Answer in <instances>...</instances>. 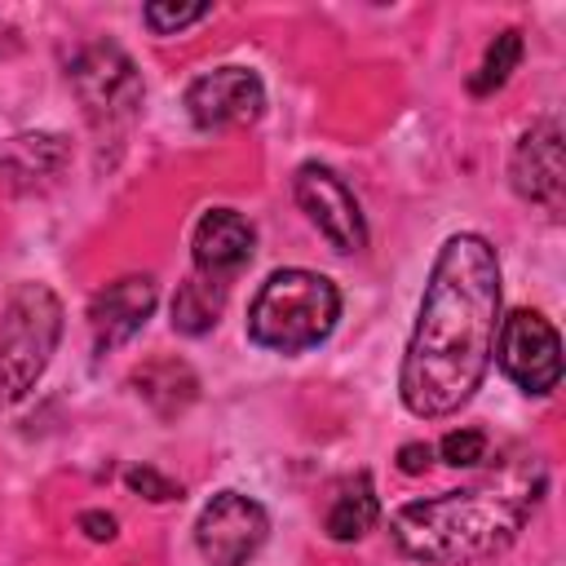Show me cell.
<instances>
[{
    "label": "cell",
    "mask_w": 566,
    "mask_h": 566,
    "mask_svg": "<svg viewBox=\"0 0 566 566\" xmlns=\"http://www.w3.org/2000/svg\"><path fill=\"white\" fill-rule=\"evenodd\" d=\"M500 332V261L482 234H451L429 270L398 394L420 420L460 411L482 385Z\"/></svg>",
    "instance_id": "1"
},
{
    "label": "cell",
    "mask_w": 566,
    "mask_h": 566,
    "mask_svg": "<svg viewBox=\"0 0 566 566\" xmlns=\"http://www.w3.org/2000/svg\"><path fill=\"white\" fill-rule=\"evenodd\" d=\"M544 460L517 455L473 486L402 504L394 513V539L407 557L429 566H469L495 557L517 539V531L544 500Z\"/></svg>",
    "instance_id": "2"
},
{
    "label": "cell",
    "mask_w": 566,
    "mask_h": 566,
    "mask_svg": "<svg viewBox=\"0 0 566 566\" xmlns=\"http://www.w3.org/2000/svg\"><path fill=\"white\" fill-rule=\"evenodd\" d=\"M340 318V292L314 270H274L248 310V336L274 354H301L332 336Z\"/></svg>",
    "instance_id": "3"
},
{
    "label": "cell",
    "mask_w": 566,
    "mask_h": 566,
    "mask_svg": "<svg viewBox=\"0 0 566 566\" xmlns=\"http://www.w3.org/2000/svg\"><path fill=\"white\" fill-rule=\"evenodd\" d=\"M62 336V301L44 283H18L0 314V407L18 402L49 367Z\"/></svg>",
    "instance_id": "4"
},
{
    "label": "cell",
    "mask_w": 566,
    "mask_h": 566,
    "mask_svg": "<svg viewBox=\"0 0 566 566\" xmlns=\"http://www.w3.org/2000/svg\"><path fill=\"white\" fill-rule=\"evenodd\" d=\"M71 88L93 124H124L142 106V75L115 44H88L71 62Z\"/></svg>",
    "instance_id": "5"
},
{
    "label": "cell",
    "mask_w": 566,
    "mask_h": 566,
    "mask_svg": "<svg viewBox=\"0 0 566 566\" xmlns=\"http://www.w3.org/2000/svg\"><path fill=\"white\" fill-rule=\"evenodd\" d=\"M495 358L522 394H553L562 380V340L553 323L535 310H513L509 318H500Z\"/></svg>",
    "instance_id": "6"
},
{
    "label": "cell",
    "mask_w": 566,
    "mask_h": 566,
    "mask_svg": "<svg viewBox=\"0 0 566 566\" xmlns=\"http://www.w3.org/2000/svg\"><path fill=\"white\" fill-rule=\"evenodd\" d=\"M270 535V517L256 500L239 491H221L203 504L195 522V544L208 566H243Z\"/></svg>",
    "instance_id": "7"
},
{
    "label": "cell",
    "mask_w": 566,
    "mask_h": 566,
    "mask_svg": "<svg viewBox=\"0 0 566 566\" xmlns=\"http://www.w3.org/2000/svg\"><path fill=\"white\" fill-rule=\"evenodd\" d=\"M292 195L301 203V212L318 226V234L336 248V252H358L367 243V226H363V208L354 199V190L323 164H301L292 177Z\"/></svg>",
    "instance_id": "8"
},
{
    "label": "cell",
    "mask_w": 566,
    "mask_h": 566,
    "mask_svg": "<svg viewBox=\"0 0 566 566\" xmlns=\"http://www.w3.org/2000/svg\"><path fill=\"white\" fill-rule=\"evenodd\" d=\"M186 111L195 128H208V133L256 124L265 115V84L248 66H217L186 88Z\"/></svg>",
    "instance_id": "9"
},
{
    "label": "cell",
    "mask_w": 566,
    "mask_h": 566,
    "mask_svg": "<svg viewBox=\"0 0 566 566\" xmlns=\"http://www.w3.org/2000/svg\"><path fill=\"white\" fill-rule=\"evenodd\" d=\"M509 177L513 190L539 208H557L562 203V186H566V159H562V124L557 119H539L531 124L509 159Z\"/></svg>",
    "instance_id": "10"
},
{
    "label": "cell",
    "mask_w": 566,
    "mask_h": 566,
    "mask_svg": "<svg viewBox=\"0 0 566 566\" xmlns=\"http://www.w3.org/2000/svg\"><path fill=\"white\" fill-rule=\"evenodd\" d=\"M252 243H256V230H252V221L243 212H234V208H208L195 221V234H190L195 274H208L217 283L234 279L252 261Z\"/></svg>",
    "instance_id": "11"
},
{
    "label": "cell",
    "mask_w": 566,
    "mask_h": 566,
    "mask_svg": "<svg viewBox=\"0 0 566 566\" xmlns=\"http://www.w3.org/2000/svg\"><path fill=\"white\" fill-rule=\"evenodd\" d=\"M155 310V279L146 274H124L115 283H106L93 305H88V327H93V345L106 354L124 340H133L142 332V323Z\"/></svg>",
    "instance_id": "12"
},
{
    "label": "cell",
    "mask_w": 566,
    "mask_h": 566,
    "mask_svg": "<svg viewBox=\"0 0 566 566\" xmlns=\"http://www.w3.org/2000/svg\"><path fill=\"white\" fill-rule=\"evenodd\" d=\"M66 168V142L57 133H22L0 150V181L18 195L49 186Z\"/></svg>",
    "instance_id": "13"
},
{
    "label": "cell",
    "mask_w": 566,
    "mask_h": 566,
    "mask_svg": "<svg viewBox=\"0 0 566 566\" xmlns=\"http://www.w3.org/2000/svg\"><path fill=\"white\" fill-rule=\"evenodd\" d=\"M133 385H137V394H142L164 420L177 416V411H186V407L195 402V394H199V380H195L190 367L177 363V358H155V363H146V367L133 376Z\"/></svg>",
    "instance_id": "14"
},
{
    "label": "cell",
    "mask_w": 566,
    "mask_h": 566,
    "mask_svg": "<svg viewBox=\"0 0 566 566\" xmlns=\"http://www.w3.org/2000/svg\"><path fill=\"white\" fill-rule=\"evenodd\" d=\"M376 517H380L376 486H371V478H367V473H358V478H354V482H345V486H340V495L332 500V509H327V535H332V539H340V544H349V539L367 535V531L376 526Z\"/></svg>",
    "instance_id": "15"
},
{
    "label": "cell",
    "mask_w": 566,
    "mask_h": 566,
    "mask_svg": "<svg viewBox=\"0 0 566 566\" xmlns=\"http://www.w3.org/2000/svg\"><path fill=\"white\" fill-rule=\"evenodd\" d=\"M221 305H226V283L208 274H190L172 296V327L186 336H203L221 318Z\"/></svg>",
    "instance_id": "16"
},
{
    "label": "cell",
    "mask_w": 566,
    "mask_h": 566,
    "mask_svg": "<svg viewBox=\"0 0 566 566\" xmlns=\"http://www.w3.org/2000/svg\"><path fill=\"white\" fill-rule=\"evenodd\" d=\"M517 62H522V31H500L495 40H491V49H486V57H482V66H478V75L469 80V88L482 97V93H495L513 71H517Z\"/></svg>",
    "instance_id": "17"
},
{
    "label": "cell",
    "mask_w": 566,
    "mask_h": 566,
    "mask_svg": "<svg viewBox=\"0 0 566 566\" xmlns=\"http://www.w3.org/2000/svg\"><path fill=\"white\" fill-rule=\"evenodd\" d=\"M212 9L208 4H146V27L155 31V35H172V31H181V27H190V22H199V18H208Z\"/></svg>",
    "instance_id": "18"
},
{
    "label": "cell",
    "mask_w": 566,
    "mask_h": 566,
    "mask_svg": "<svg viewBox=\"0 0 566 566\" xmlns=\"http://www.w3.org/2000/svg\"><path fill=\"white\" fill-rule=\"evenodd\" d=\"M438 455H442L447 464H455V469L478 464V460H486V433H478V429H451V433L438 442Z\"/></svg>",
    "instance_id": "19"
},
{
    "label": "cell",
    "mask_w": 566,
    "mask_h": 566,
    "mask_svg": "<svg viewBox=\"0 0 566 566\" xmlns=\"http://www.w3.org/2000/svg\"><path fill=\"white\" fill-rule=\"evenodd\" d=\"M133 491H142L146 500H155V504H164V500H181V486L177 482H168V478H159L155 469H128V478H124Z\"/></svg>",
    "instance_id": "20"
},
{
    "label": "cell",
    "mask_w": 566,
    "mask_h": 566,
    "mask_svg": "<svg viewBox=\"0 0 566 566\" xmlns=\"http://www.w3.org/2000/svg\"><path fill=\"white\" fill-rule=\"evenodd\" d=\"M429 460H433V451H429L424 442H407V447L398 451V469H402V473H424Z\"/></svg>",
    "instance_id": "21"
},
{
    "label": "cell",
    "mask_w": 566,
    "mask_h": 566,
    "mask_svg": "<svg viewBox=\"0 0 566 566\" xmlns=\"http://www.w3.org/2000/svg\"><path fill=\"white\" fill-rule=\"evenodd\" d=\"M80 526L88 531V539H111L115 535V517L111 513H84Z\"/></svg>",
    "instance_id": "22"
}]
</instances>
